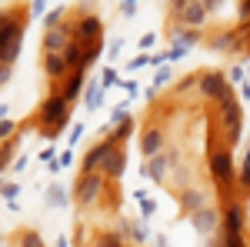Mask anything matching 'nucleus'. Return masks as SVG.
Returning a JSON list of instances; mask_svg holds the SVG:
<instances>
[{
  "instance_id": "25",
  "label": "nucleus",
  "mask_w": 250,
  "mask_h": 247,
  "mask_svg": "<svg viewBox=\"0 0 250 247\" xmlns=\"http://www.w3.org/2000/svg\"><path fill=\"white\" fill-rule=\"evenodd\" d=\"M117 80H120V77H117V70H104V77H100V84H104V87H114Z\"/></svg>"
},
{
  "instance_id": "17",
  "label": "nucleus",
  "mask_w": 250,
  "mask_h": 247,
  "mask_svg": "<svg viewBox=\"0 0 250 247\" xmlns=\"http://www.w3.org/2000/svg\"><path fill=\"white\" fill-rule=\"evenodd\" d=\"M124 167H127V154H124V147H117V151L110 154V160L104 164V177H120Z\"/></svg>"
},
{
  "instance_id": "4",
  "label": "nucleus",
  "mask_w": 250,
  "mask_h": 247,
  "mask_svg": "<svg viewBox=\"0 0 250 247\" xmlns=\"http://www.w3.org/2000/svg\"><path fill=\"white\" fill-rule=\"evenodd\" d=\"M200 94L213 97L217 104H224V100H233V90L227 87V77L217 74V70H210V74L200 77Z\"/></svg>"
},
{
  "instance_id": "12",
  "label": "nucleus",
  "mask_w": 250,
  "mask_h": 247,
  "mask_svg": "<svg viewBox=\"0 0 250 247\" xmlns=\"http://www.w3.org/2000/svg\"><path fill=\"white\" fill-rule=\"evenodd\" d=\"M217 221H220V210L217 207H204L193 214V227L200 230V234H213L217 230Z\"/></svg>"
},
{
  "instance_id": "31",
  "label": "nucleus",
  "mask_w": 250,
  "mask_h": 247,
  "mask_svg": "<svg viewBox=\"0 0 250 247\" xmlns=\"http://www.w3.org/2000/svg\"><path fill=\"white\" fill-rule=\"evenodd\" d=\"M137 44H140V50H150V47H154V37L147 34V37H144V40H137Z\"/></svg>"
},
{
  "instance_id": "2",
  "label": "nucleus",
  "mask_w": 250,
  "mask_h": 247,
  "mask_svg": "<svg viewBox=\"0 0 250 247\" xmlns=\"http://www.w3.org/2000/svg\"><path fill=\"white\" fill-rule=\"evenodd\" d=\"M67 114H70V100L63 94H54L43 100V107H40V120L47 124V131L57 134L63 124H67Z\"/></svg>"
},
{
  "instance_id": "6",
  "label": "nucleus",
  "mask_w": 250,
  "mask_h": 247,
  "mask_svg": "<svg viewBox=\"0 0 250 247\" xmlns=\"http://www.w3.org/2000/svg\"><path fill=\"white\" fill-rule=\"evenodd\" d=\"M210 171H213V180H217L220 187L233 184V157H230V151H213L210 154Z\"/></svg>"
},
{
  "instance_id": "34",
  "label": "nucleus",
  "mask_w": 250,
  "mask_h": 247,
  "mask_svg": "<svg viewBox=\"0 0 250 247\" xmlns=\"http://www.w3.org/2000/svg\"><path fill=\"white\" fill-rule=\"evenodd\" d=\"M43 3H47V0H34V14H37V17L43 14Z\"/></svg>"
},
{
  "instance_id": "14",
  "label": "nucleus",
  "mask_w": 250,
  "mask_h": 247,
  "mask_svg": "<svg viewBox=\"0 0 250 247\" xmlns=\"http://www.w3.org/2000/svg\"><path fill=\"white\" fill-rule=\"evenodd\" d=\"M204 20H207V7H204V3H190L184 14H177V23H184V27H190V30L200 27Z\"/></svg>"
},
{
  "instance_id": "23",
  "label": "nucleus",
  "mask_w": 250,
  "mask_h": 247,
  "mask_svg": "<svg viewBox=\"0 0 250 247\" xmlns=\"http://www.w3.org/2000/svg\"><path fill=\"white\" fill-rule=\"evenodd\" d=\"M224 247H247V244H244V234H237V237L224 234Z\"/></svg>"
},
{
  "instance_id": "9",
  "label": "nucleus",
  "mask_w": 250,
  "mask_h": 247,
  "mask_svg": "<svg viewBox=\"0 0 250 247\" xmlns=\"http://www.w3.org/2000/svg\"><path fill=\"white\" fill-rule=\"evenodd\" d=\"M220 117H224L227 137L237 140V137H240V107H237V100H224V104H220Z\"/></svg>"
},
{
  "instance_id": "28",
  "label": "nucleus",
  "mask_w": 250,
  "mask_h": 247,
  "mask_svg": "<svg viewBox=\"0 0 250 247\" xmlns=\"http://www.w3.org/2000/svg\"><path fill=\"white\" fill-rule=\"evenodd\" d=\"M17 194H20V187H17V184H7V187H3V197H7L10 204H14V197H17Z\"/></svg>"
},
{
  "instance_id": "8",
  "label": "nucleus",
  "mask_w": 250,
  "mask_h": 247,
  "mask_svg": "<svg viewBox=\"0 0 250 247\" xmlns=\"http://www.w3.org/2000/svg\"><path fill=\"white\" fill-rule=\"evenodd\" d=\"M140 151H144L147 160L157 157V154L164 151V131L160 127H144V134H140Z\"/></svg>"
},
{
  "instance_id": "30",
  "label": "nucleus",
  "mask_w": 250,
  "mask_h": 247,
  "mask_svg": "<svg viewBox=\"0 0 250 247\" xmlns=\"http://www.w3.org/2000/svg\"><path fill=\"white\" fill-rule=\"evenodd\" d=\"M167 80H170V67H160V70H157V87L167 84Z\"/></svg>"
},
{
  "instance_id": "13",
  "label": "nucleus",
  "mask_w": 250,
  "mask_h": 247,
  "mask_svg": "<svg viewBox=\"0 0 250 247\" xmlns=\"http://www.w3.org/2000/svg\"><path fill=\"white\" fill-rule=\"evenodd\" d=\"M63 57H67V67H70V70H83V64H87V47H83L80 40H70L67 50H63Z\"/></svg>"
},
{
  "instance_id": "19",
  "label": "nucleus",
  "mask_w": 250,
  "mask_h": 247,
  "mask_svg": "<svg viewBox=\"0 0 250 247\" xmlns=\"http://www.w3.org/2000/svg\"><path fill=\"white\" fill-rule=\"evenodd\" d=\"M83 74H87V70H74V77L67 80V87L60 90V94L67 97L70 104H74V97H77V94H80V87H83Z\"/></svg>"
},
{
  "instance_id": "5",
  "label": "nucleus",
  "mask_w": 250,
  "mask_h": 247,
  "mask_svg": "<svg viewBox=\"0 0 250 247\" xmlns=\"http://www.w3.org/2000/svg\"><path fill=\"white\" fill-rule=\"evenodd\" d=\"M104 174H80L77 187H74V197H77L80 204H94L97 197H100V190H104Z\"/></svg>"
},
{
  "instance_id": "15",
  "label": "nucleus",
  "mask_w": 250,
  "mask_h": 247,
  "mask_svg": "<svg viewBox=\"0 0 250 247\" xmlns=\"http://www.w3.org/2000/svg\"><path fill=\"white\" fill-rule=\"evenodd\" d=\"M43 70H47L50 80H57V77H63L70 67H67V57H63V54H43Z\"/></svg>"
},
{
  "instance_id": "26",
  "label": "nucleus",
  "mask_w": 250,
  "mask_h": 247,
  "mask_svg": "<svg viewBox=\"0 0 250 247\" xmlns=\"http://www.w3.org/2000/svg\"><path fill=\"white\" fill-rule=\"evenodd\" d=\"M60 14H63V10H50V14H47V30L60 27Z\"/></svg>"
},
{
  "instance_id": "36",
  "label": "nucleus",
  "mask_w": 250,
  "mask_h": 247,
  "mask_svg": "<svg viewBox=\"0 0 250 247\" xmlns=\"http://www.w3.org/2000/svg\"><path fill=\"white\" fill-rule=\"evenodd\" d=\"M124 3H127V7H134V0H124Z\"/></svg>"
},
{
  "instance_id": "3",
  "label": "nucleus",
  "mask_w": 250,
  "mask_h": 247,
  "mask_svg": "<svg viewBox=\"0 0 250 247\" xmlns=\"http://www.w3.org/2000/svg\"><path fill=\"white\" fill-rule=\"evenodd\" d=\"M117 147H120V140H100L97 147H90L83 157V174H104V164L110 160V154Z\"/></svg>"
},
{
  "instance_id": "29",
  "label": "nucleus",
  "mask_w": 250,
  "mask_h": 247,
  "mask_svg": "<svg viewBox=\"0 0 250 247\" xmlns=\"http://www.w3.org/2000/svg\"><path fill=\"white\" fill-rule=\"evenodd\" d=\"M184 54H187V47H170V50H167V60H180Z\"/></svg>"
},
{
  "instance_id": "27",
  "label": "nucleus",
  "mask_w": 250,
  "mask_h": 247,
  "mask_svg": "<svg viewBox=\"0 0 250 247\" xmlns=\"http://www.w3.org/2000/svg\"><path fill=\"white\" fill-rule=\"evenodd\" d=\"M190 3H197V0H170V7L177 10V14H184V10H187Z\"/></svg>"
},
{
  "instance_id": "22",
  "label": "nucleus",
  "mask_w": 250,
  "mask_h": 247,
  "mask_svg": "<svg viewBox=\"0 0 250 247\" xmlns=\"http://www.w3.org/2000/svg\"><path fill=\"white\" fill-rule=\"evenodd\" d=\"M97 247H120V234H100Z\"/></svg>"
},
{
  "instance_id": "32",
  "label": "nucleus",
  "mask_w": 250,
  "mask_h": 247,
  "mask_svg": "<svg viewBox=\"0 0 250 247\" xmlns=\"http://www.w3.org/2000/svg\"><path fill=\"white\" fill-rule=\"evenodd\" d=\"M10 131H14V124H10V120L3 117V124H0V134H3V137H10Z\"/></svg>"
},
{
  "instance_id": "18",
  "label": "nucleus",
  "mask_w": 250,
  "mask_h": 247,
  "mask_svg": "<svg viewBox=\"0 0 250 247\" xmlns=\"http://www.w3.org/2000/svg\"><path fill=\"white\" fill-rule=\"evenodd\" d=\"M180 197H184V207L190 210V214H197V210H204V207H207V197H204L200 190H184Z\"/></svg>"
},
{
  "instance_id": "24",
  "label": "nucleus",
  "mask_w": 250,
  "mask_h": 247,
  "mask_svg": "<svg viewBox=\"0 0 250 247\" xmlns=\"http://www.w3.org/2000/svg\"><path fill=\"white\" fill-rule=\"evenodd\" d=\"M240 184L250 187V151H247V160H244V171H240Z\"/></svg>"
},
{
  "instance_id": "1",
  "label": "nucleus",
  "mask_w": 250,
  "mask_h": 247,
  "mask_svg": "<svg viewBox=\"0 0 250 247\" xmlns=\"http://www.w3.org/2000/svg\"><path fill=\"white\" fill-rule=\"evenodd\" d=\"M0 60H3V70H0V80L7 84L10 80V67H14V60H17L20 54V37H23V23L20 20H14L10 14L0 20Z\"/></svg>"
},
{
  "instance_id": "35",
  "label": "nucleus",
  "mask_w": 250,
  "mask_h": 247,
  "mask_svg": "<svg viewBox=\"0 0 250 247\" xmlns=\"http://www.w3.org/2000/svg\"><path fill=\"white\" fill-rule=\"evenodd\" d=\"M197 3H204V7H207V10H210V7H217V3H220V0H197Z\"/></svg>"
},
{
  "instance_id": "7",
  "label": "nucleus",
  "mask_w": 250,
  "mask_h": 247,
  "mask_svg": "<svg viewBox=\"0 0 250 247\" xmlns=\"http://www.w3.org/2000/svg\"><path fill=\"white\" fill-rule=\"evenodd\" d=\"M74 40H80L83 47H94V44H100V17H94V14L80 17L77 27H74Z\"/></svg>"
},
{
  "instance_id": "33",
  "label": "nucleus",
  "mask_w": 250,
  "mask_h": 247,
  "mask_svg": "<svg viewBox=\"0 0 250 247\" xmlns=\"http://www.w3.org/2000/svg\"><path fill=\"white\" fill-rule=\"evenodd\" d=\"M80 134H83V127L77 124V127H74V134H70V144H77V140H80Z\"/></svg>"
},
{
  "instance_id": "10",
  "label": "nucleus",
  "mask_w": 250,
  "mask_h": 247,
  "mask_svg": "<svg viewBox=\"0 0 250 247\" xmlns=\"http://www.w3.org/2000/svg\"><path fill=\"white\" fill-rule=\"evenodd\" d=\"M70 40H74V34H67L63 27H54V30H47V34H43V54H63Z\"/></svg>"
},
{
  "instance_id": "20",
  "label": "nucleus",
  "mask_w": 250,
  "mask_h": 247,
  "mask_svg": "<svg viewBox=\"0 0 250 247\" xmlns=\"http://www.w3.org/2000/svg\"><path fill=\"white\" fill-rule=\"evenodd\" d=\"M100 104H104V84H90V87H87V107L94 111Z\"/></svg>"
},
{
  "instance_id": "16",
  "label": "nucleus",
  "mask_w": 250,
  "mask_h": 247,
  "mask_svg": "<svg viewBox=\"0 0 250 247\" xmlns=\"http://www.w3.org/2000/svg\"><path fill=\"white\" fill-rule=\"evenodd\" d=\"M224 234H230V237L244 234V204H230L227 207V227H224Z\"/></svg>"
},
{
  "instance_id": "11",
  "label": "nucleus",
  "mask_w": 250,
  "mask_h": 247,
  "mask_svg": "<svg viewBox=\"0 0 250 247\" xmlns=\"http://www.w3.org/2000/svg\"><path fill=\"white\" fill-rule=\"evenodd\" d=\"M177 160H180V154H157V157H150V160L144 164V174L154 177V180H164V171H167L170 164H177Z\"/></svg>"
},
{
  "instance_id": "21",
  "label": "nucleus",
  "mask_w": 250,
  "mask_h": 247,
  "mask_svg": "<svg viewBox=\"0 0 250 247\" xmlns=\"http://www.w3.org/2000/svg\"><path fill=\"white\" fill-rule=\"evenodd\" d=\"M20 244H23V247H43V241H40V234H34V230H27V234L20 237Z\"/></svg>"
}]
</instances>
